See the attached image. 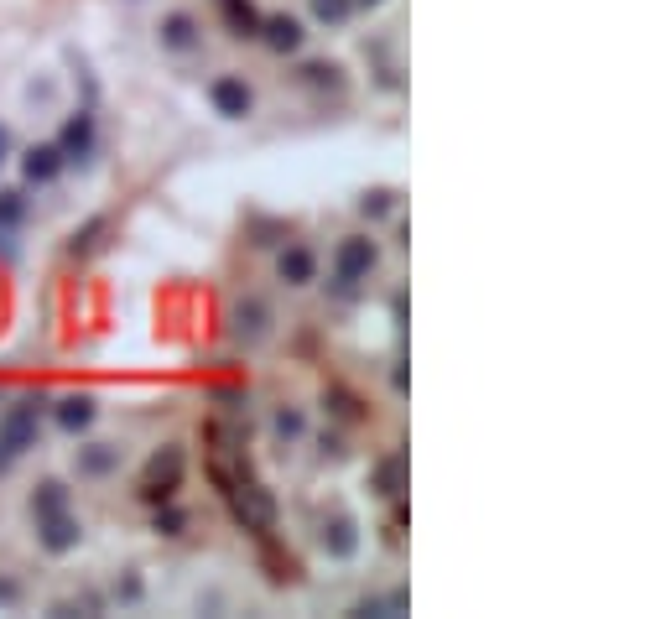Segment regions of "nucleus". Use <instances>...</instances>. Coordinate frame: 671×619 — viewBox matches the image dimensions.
I'll list each match as a JSON object with an SVG mask.
<instances>
[{
  "instance_id": "9",
  "label": "nucleus",
  "mask_w": 671,
  "mask_h": 619,
  "mask_svg": "<svg viewBox=\"0 0 671 619\" xmlns=\"http://www.w3.org/2000/svg\"><path fill=\"white\" fill-rule=\"evenodd\" d=\"M21 167H27V177H32V183H53V177H58V167H63V151H58V146H32V151H27V162H21Z\"/></svg>"
},
{
  "instance_id": "15",
  "label": "nucleus",
  "mask_w": 671,
  "mask_h": 619,
  "mask_svg": "<svg viewBox=\"0 0 671 619\" xmlns=\"http://www.w3.org/2000/svg\"><path fill=\"white\" fill-rule=\"evenodd\" d=\"M58 510H68V489L58 479H47L37 495H32V515H58Z\"/></svg>"
},
{
  "instance_id": "13",
  "label": "nucleus",
  "mask_w": 671,
  "mask_h": 619,
  "mask_svg": "<svg viewBox=\"0 0 671 619\" xmlns=\"http://www.w3.org/2000/svg\"><path fill=\"white\" fill-rule=\"evenodd\" d=\"M323 547H328L333 557H349V552L359 547V536H354V521H344V515H339V521H333V526H323Z\"/></svg>"
},
{
  "instance_id": "26",
  "label": "nucleus",
  "mask_w": 671,
  "mask_h": 619,
  "mask_svg": "<svg viewBox=\"0 0 671 619\" xmlns=\"http://www.w3.org/2000/svg\"><path fill=\"white\" fill-rule=\"evenodd\" d=\"M6 469H11V453H6V448H0V474H6Z\"/></svg>"
},
{
  "instance_id": "16",
  "label": "nucleus",
  "mask_w": 671,
  "mask_h": 619,
  "mask_svg": "<svg viewBox=\"0 0 671 619\" xmlns=\"http://www.w3.org/2000/svg\"><path fill=\"white\" fill-rule=\"evenodd\" d=\"M235 328H240V333H250V339H261V333H266V307H261V302L240 307V313H235Z\"/></svg>"
},
{
  "instance_id": "10",
  "label": "nucleus",
  "mask_w": 671,
  "mask_h": 619,
  "mask_svg": "<svg viewBox=\"0 0 671 619\" xmlns=\"http://www.w3.org/2000/svg\"><path fill=\"white\" fill-rule=\"evenodd\" d=\"M162 42H167V47H177V53H188V47L198 42V21H193V16H183V11L167 16V21H162Z\"/></svg>"
},
{
  "instance_id": "5",
  "label": "nucleus",
  "mask_w": 671,
  "mask_h": 619,
  "mask_svg": "<svg viewBox=\"0 0 671 619\" xmlns=\"http://www.w3.org/2000/svg\"><path fill=\"white\" fill-rule=\"evenodd\" d=\"M37 526H42V547H47V552H73V547H79V526L68 521V510L37 515Z\"/></svg>"
},
{
  "instance_id": "11",
  "label": "nucleus",
  "mask_w": 671,
  "mask_h": 619,
  "mask_svg": "<svg viewBox=\"0 0 671 619\" xmlns=\"http://www.w3.org/2000/svg\"><path fill=\"white\" fill-rule=\"evenodd\" d=\"M94 422V401L89 396H68L63 406H58V427L63 432H84Z\"/></svg>"
},
{
  "instance_id": "3",
  "label": "nucleus",
  "mask_w": 671,
  "mask_h": 619,
  "mask_svg": "<svg viewBox=\"0 0 671 619\" xmlns=\"http://www.w3.org/2000/svg\"><path fill=\"white\" fill-rule=\"evenodd\" d=\"M370 266H375V245L370 240H344L339 245V266H333V281H339V292L344 297H354V287H359V276H370Z\"/></svg>"
},
{
  "instance_id": "27",
  "label": "nucleus",
  "mask_w": 671,
  "mask_h": 619,
  "mask_svg": "<svg viewBox=\"0 0 671 619\" xmlns=\"http://www.w3.org/2000/svg\"><path fill=\"white\" fill-rule=\"evenodd\" d=\"M354 6H375V0H354Z\"/></svg>"
},
{
  "instance_id": "18",
  "label": "nucleus",
  "mask_w": 671,
  "mask_h": 619,
  "mask_svg": "<svg viewBox=\"0 0 671 619\" xmlns=\"http://www.w3.org/2000/svg\"><path fill=\"white\" fill-rule=\"evenodd\" d=\"M110 463H115V453H110L105 443H99V448H89V453L79 458V469H84V474H105V469H110Z\"/></svg>"
},
{
  "instance_id": "14",
  "label": "nucleus",
  "mask_w": 671,
  "mask_h": 619,
  "mask_svg": "<svg viewBox=\"0 0 671 619\" xmlns=\"http://www.w3.org/2000/svg\"><path fill=\"white\" fill-rule=\"evenodd\" d=\"M224 16H229V27H235L240 37H255V32H261V16H255L250 0H224Z\"/></svg>"
},
{
  "instance_id": "19",
  "label": "nucleus",
  "mask_w": 671,
  "mask_h": 619,
  "mask_svg": "<svg viewBox=\"0 0 671 619\" xmlns=\"http://www.w3.org/2000/svg\"><path fill=\"white\" fill-rule=\"evenodd\" d=\"M313 11H318L323 21H344V16L354 11V0H313Z\"/></svg>"
},
{
  "instance_id": "17",
  "label": "nucleus",
  "mask_w": 671,
  "mask_h": 619,
  "mask_svg": "<svg viewBox=\"0 0 671 619\" xmlns=\"http://www.w3.org/2000/svg\"><path fill=\"white\" fill-rule=\"evenodd\" d=\"M21 214H27V203H21V193H0V229L21 224Z\"/></svg>"
},
{
  "instance_id": "4",
  "label": "nucleus",
  "mask_w": 671,
  "mask_h": 619,
  "mask_svg": "<svg viewBox=\"0 0 671 619\" xmlns=\"http://www.w3.org/2000/svg\"><path fill=\"white\" fill-rule=\"evenodd\" d=\"M37 406L42 401L32 396V401H21L16 411H6V422H0V448H6L11 458L32 448V437H37Z\"/></svg>"
},
{
  "instance_id": "20",
  "label": "nucleus",
  "mask_w": 671,
  "mask_h": 619,
  "mask_svg": "<svg viewBox=\"0 0 671 619\" xmlns=\"http://www.w3.org/2000/svg\"><path fill=\"white\" fill-rule=\"evenodd\" d=\"M302 73H307V84H339V68L333 63H307Z\"/></svg>"
},
{
  "instance_id": "1",
  "label": "nucleus",
  "mask_w": 671,
  "mask_h": 619,
  "mask_svg": "<svg viewBox=\"0 0 671 619\" xmlns=\"http://www.w3.org/2000/svg\"><path fill=\"white\" fill-rule=\"evenodd\" d=\"M229 495V505H235V521L245 526V531H255V536H266L271 531V515H276V505H271V495L261 484H245V479H235L224 489Z\"/></svg>"
},
{
  "instance_id": "2",
  "label": "nucleus",
  "mask_w": 671,
  "mask_h": 619,
  "mask_svg": "<svg viewBox=\"0 0 671 619\" xmlns=\"http://www.w3.org/2000/svg\"><path fill=\"white\" fill-rule=\"evenodd\" d=\"M177 479H183V453H177V448H162L157 458L146 463L141 495H146L151 505H167V500H172V489H177Z\"/></svg>"
},
{
  "instance_id": "12",
  "label": "nucleus",
  "mask_w": 671,
  "mask_h": 619,
  "mask_svg": "<svg viewBox=\"0 0 671 619\" xmlns=\"http://www.w3.org/2000/svg\"><path fill=\"white\" fill-rule=\"evenodd\" d=\"M281 276H287L292 287H307V281H313V250L292 245L287 255H281Z\"/></svg>"
},
{
  "instance_id": "7",
  "label": "nucleus",
  "mask_w": 671,
  "mask_h": 619,
  "mask_svg": "<svg viewBox=\"0 0 671 619\" xmlns=\"http://www.w3.org/2000/svg\"><path fill=\"white\" fill-rule=\"evenodd\" d=\"M261 32H266V42L276 47V53H297V47H302V21H292V16L261 21Z\"/></svg>"
},
{
  "instance_id": "22",
  "label": "nucleus",
  "mask_w": 671,
  "mask_h": 619,
  "mask_svg": "<svg viewBox=\"0 0 671 619\" xmlns=\"http://www.w3.org/2000/svg\"><path fill=\"white\" fill-rule=\"evenodd\" d=\"M276 432H281V437H297V432H302V411H281V417H276Z\"/></svg>"
},
{
  "instance_id": "24",
  "label": "nucleus",
  "mask_w": 671,
  "mask_h": 619,
  "mask_svg": "<svg viewBox=\"0 0 671 619\" xmlns=\"http://www.w3.org/2000/svg\"><path fill=\"white\" fill-rule=\"evenodd\" d=\"M16 599V583H0V604H11Z\"/></svg>"
},
{
  "instance_id": "6",
  "label": "nucleus",
  "mask_w": 671,
  "mask_h": 619,
  "mask_svg": "<svg viewBox=\"0 0 671 619\" xmlns=\"http://www.w3.org/2000/svg\"><path fill=\"white\" fill-rule=\"evenodd\" d=\"M209 99H214V110H219V115H229V120L250 115V89H245L240 79H219V84L209 89Z\"/></svg>"
},
{
  "instance_id": "21",
  "label": "nucleus",
  "mask_w": 671,
  "mask_h": 619,
  "mask_svg": "<svg viewBox=\"0 0 671 619\" xmlns=\"http://www.w3.org/2000/svg\"><path fill=\"white\" fill-rule=\"evenodd\" d=\"M396 484H401V463H380V495H396Z\"/></svg>"
},
{
  "instance_id": "23",
  "label": "nucleus",
  "mask_w": 671,
  "mask_h": 619,
  "mask_svg": "<svg viewBox=\"0 0 671 619\" xmlns=\"http://www.w3.org/2000/svg\"><path fill=\"white\" fill-rule=\"evenodd\" d=\"M391 203H385V193H375V198H365V214H385Z\"/></svg>"
},
{
  "instance_id": "25",
  "label": "nucleus",
  "mask_w": 671,
  "mask_h": 619,
  "mask_svg": "<svg viewBox=\"0 0 671 619\" xmlns=\"http://www.w3.org/2000/svg\"><path fill=\"white\" fill-rule=\"evenodd\" d=\"M6 151H11V136H6V125H0V162H6Z\"/></svg>"
},
{
  "instance_id": "8",
  "label": "nucleus",
  "mask_w": 671,
  "mask_h": 619,
  "mask_svg": "<svg viewBox=\"0 0 671 619\" xmlns=\"http://www.w3.org/2000/svg\"><path fill=\"white\" fill-rule=\"evenodd\" d=\"M89 146H94V120L89 115H79V120H68V131H63V162H79V157H89Z\"/></svg>"
}]
</instances>
